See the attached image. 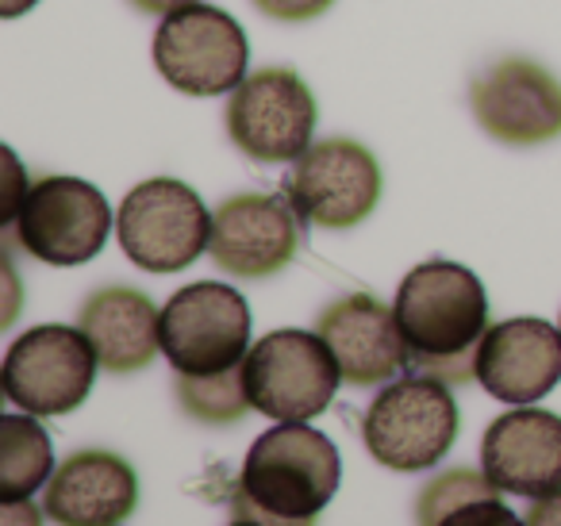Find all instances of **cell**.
Returning <instances> with one entry per match:
<instances>
[{"label": "cell", "instance_id": "obj_1", "mask_svg": "<svg viewBox=\"0 0 561 526\" xmlns=\"http://www.w3.org/2000/svg\"><path fill=\"white\" fill-rule=\"evenodd\" d=\"M397 323L412 350L408 369L443 385L477 380V346L489 331V296L473 270L458 262H423L397 288Z\"/></svg>", "mask_w": 561, "mask_h": 526}, {"label": "cell", "instance_id": "obj_2", "mask_svg": "<svg viewBox=\"0 0 561 526\" xmlns=\"http://www.w3.org/2000/svg\"><path fill=\"white\" fill-rule=\"evenodd\" d=\"M343 461L328 434L308 423H277L257 434L231 500L289 523H316L339 492Z\"/></svg>", "mask_w": 561, "mask_h": 526}, {"label": "cell", "instance_id": "obj_3", "mask_svg": "<svg viewBox=\"0 0 561 526\" xmlns=\"http://www.w3.org/2000/svg\"><path fill=\"white\" fill-rule=\"evenodd\" d=\"M458 403L450 385L435 377H400L389 380L374 396L362 438L377 465L392 472H423L450 454L458 438Z\"/></svg>", "mask_w": 561, "mask_h": 526}, {"label": "cell", "instance_id": "obj_4", "mask_svg": "<svg viewBox=\"0 0 561 526\" xmlns=\"http://www.w3.org/2000/svg\"><path fill=\"white\" fill-rule=\"evenodd\" d=\"M242 385L257 415L273 423H308L331 408L343 373L320 334L285 327L250 346Z\"/></svg>", "mask_w": 561, "mask_h": 526}, {"label": "cell", "instance_id": "obj_5", "mask_svg": "<svg viewBox=\"0 0 561 526\" xmlns=\"http://www.w3.org/2000/svg\"><path fill=\"white\" fill-rule=\"evenodd\" d=\"M119 250L147 273L188 270L211 242V211L178 178H150L116 211Z\"/></svg>", "mask_w": 561, "mask_h": 526}, {"label": "cell", "instance_id": "obj_6", "mask_svg": "<svg viewBox=\"0 0 561 526\" xmlns=\"http://www.w3.org/2000/svg\"><path fill=\"white\" fill-rule=\"evenodd\" d=\"M150 55L170 89L185 96H219L247 81L250 43L234 16L201 0L162 16Z\"/></svg>", "mask_w": 561, "mask_h": 526}, {"label": "cell", "instance_id": "obj_7", "mask_svg": "<svg viewBox=\"0 0 561 526\" xmlns=\"http://www.w3.org/2000/svg\"><path fill=\"white\" fill-rule=\"evenodd\" d=\"M96 357L81 327L43 323L24 331L4 354V396L27 415H70L93 392Z\"/></svg>", "mask_w": 561, "mask_h": 526}, {"label": "cell", "instance_id": "obj_8", "mask_svg": "<svg viewBox=\"0 0 561 526\" xmlns=\"http://www.w3.org/2000/svg\"><path fill=\"white\" fill-rule=\"evenodd\" d=\"M162 354L173 373H224L250 354V304L219 281H196L165 300Z\"/></svg>", "mask_w": 561, "mask_h": 526}, {"label": "cell", "instance_id": "obj_9", "mask_svg": "<svg viewBox=\"0 0 561 526\" xmlns=\"http://www.w3.org/2000/svg\"><path fill=\"white\" fill-rule=\"evenodd\" d=\"M112 231V208L96 185L81 178H39L32 181L12 235L35 262L73 270L93 262Z\"/></svg>", "mask_w": 561, "mask_h": 526}, {"label": "cell", "instance_id": "obj_10", "mask_svg": "<svg viewBox=\"0 0 561 526\" xmlns=\"http://www.w3.org/2000/svg\"><path fill=\"white\" fill-rule=\"evenodd\" d=\"M316 96L297 70L265 66L247 73L227 101V135L254 162H297L316 135Z\"/></svg>", "mask_w": 561, "mask_h": 526}, {"label": "cell", "instance_id": "obj_11", "mask_svg": "<svg viewBox=\"0 0 561 526\" xmlns=\"http://www.w3.org/2000/svg\"><path fill=\"white\" fill-rule=\"evenodd\" d=\"M285 196L300 224L323 227V231H351L366 224L381 201V165L354 139L312 142L293 162Z\"/></svg>", "mask_w": 561, "mask_h": 526}, {"label": "cell", "instance_id": "obj_12", "mask_svg": "<svg viewBox=\"0 0 561 526\" xmlns=\"http://www.w3.org/2000/svg\"><path fill=\"white\" fill-rule=\"evenodd\" d=\"M469 108L504 147H542L561 135V81L530 58H500L473 78Z\"/></svg>", "mask_w": 561, "mask_h": 526}, {"label": "cell", "instance_id": "obj_13", "mask_svg": "<svg viewBox=\"0 0 561 526\" xmlns=\"http://www.w3.org/2000/svg\"><path fill=\"white\" fill-rule=\"evenodd\" d=\"M300 216L289 196L242 193L231 196L211 216L208 254L231 277L262 281L280 273L297 258Z\"/></svg>", "mask_w": 561, "mask_h": 526}, {"label": "cell", "instance_id": "obj_14", "mask_svg": "<svg viewBox=\"0 0 561 526\" xmlns=\"http://www.w3.org/2000/svg\"><path fill=\"white\" fill-rule=\"evenodd\" d=\"M316 334L335 354L343 385L354 388L389 385L412 362V350H408L404 331L397 323V311L385 308L369 293H351L343 300L328 304L320 311V319H316Z\"/></svg>", "mask_w": 561, "mask_h": 526}, {"label": "cell", "instance_id": "obj_15", "mask_svg": "<svg viewBox=\"0 0 561 526\" xmlns=\"http://www.w3.org/2000/svg\"><path fill=\"white\" fill-rule=\"evenodd\" d=\"M477 380L492 400L515 408L550 396L561 380V327L535 316L492 323L477 346Z\"/></svg>", "mask_w": 561, "mask_h": 526}, {"label": "cell", "instance_id": "obj_16", "mask_svg": "<svg viewBox=\"0 0 561 526\" xmlns=\"http://www.w3.org/2000/svg\"><path fill=\"white\" fill-rule=\"evenodd\" d=\"M481 469L500 492L542 495L561 488V415L542 408H515L492 419L481 438Z\"/></svg>", "mask_w": 561, "mask_h": 526}, {"label": "cell", "instance_id": "obj_17", "mask_svg": "<svg viewBox=\"0 0 561 526\" xmlns=\"http://www.w3.org/2000/svg\"><path fill=\"white\" fill-rule=\"evenodd\" d=\"M139 507V477L112 449H78L55 469L43 511L58 526H124Z\"/></svg>", "mask_w": 561, "mask_h": 526}, {"label": "cell", "instance_id": "obj_18", "mask_svg": "<svg viewBox=\"0 0 561 526\" xmlns=\"http://www.w3.org/2000/svg\"><path fill=\"white\" fill-rule=\"evenodd\" d=\"M78 327L108 373H139L162 350V311L139 288L112 285L93 293L81 304Z\"/></svg>", "mask_w": 561, "mask_h": 526}, {"label": "cell", "instance_id": "obj_19", "mask_svg": "<svg viewBox=\"0 0 561 526\" xmlns=\"http://www.w3.org/2000/svg\"><path fill=\"white\" fill-rule=\"evenodd\" d=\"M55 477V449L50 434L39 426V415L0 419V503L32 500L35 488Z\"/></svg>", "mask_w": 561, "mask_h": 526}, {"label": "cell", "instance_id": "obj_20", "mask_svg": "<svg viewBox=\"0 0 561 526\" xmlns=\"http://www.w3.org/2000/svg\"><path fill=\"white\" fill-rule=\"evenodd\" d=\"M173 396H178L181 411L196 423L227 426L239 423L250 408L247 385H242V365L224 373H208V377H193V373H178L173 377Z\"/></svg>", "mask_w": 561, "mask_h": 526}, {"label": "cell", "instance_id": "obj_21", "mask_svg": "<svg viewBox=\"0 0 561 526\" xmlns=\"http://www.w3.org/2000/svg\"><path fill=\"white\" fill-rule=\"evenodd\" d=\"M500 488L484 477V469H446L438 477H431L423 484V492L415 495V523L420 526H438L446 515H454L458 507L473 500H496Z\"/></svg>", "mask_w": 561, "mask_h": 526}, {"label": "cell", "instance_id": "obj_22", "mask_svg": "<svg viewBox=\"0 0 561 526\" xmlns=\"http://www.w3.org/2000/svg\"><path fill=\"white\" fill-rule=\"evenodd\" d=\"M438 526H527L512 507H504V500H473L466 507H458L454 515H446Z\"/></svg>", "mask_w": 561, "mask_h": 526}, {"label": "cell", "instance_id": "obj_23", "mask_svg": "<svg viewBox=\"0 0 561 526\" xmlns=\"http://www.w3.org/2000/svg\"><path fill=\"white\" fill-rule=\"evenodd\" d=\"M331 4L335 0H254V9L277 24H308V20L323 16Z\"/></svg>", "mask_w": 561, "mask_h": 526}, {"label": "cell", "instance_id": "obj_24", "mask_svg": "<svg viewBox=\"0 0 561 526\" xmlns=\"http://www.w3.org/2000/svg\"><path fill=\"white\" fill-rule=\"evenodd\" d=\"M4 162H9V196H4V208H0V224L12 227L20 216V204H24V196L32 185H24V170H20V162H16L12 150H4Z\"/></svg>", "mask_w": 561, "mask_h": 526}, {"label": "cell", "instance_id": "obj_25", "mask_svg": "<svg viewBox=\"0 0 561 526\" xmlns=\"http://www.w3.org/2000/svg\"><path fill=\"white\" fill-rule=\"evenodd\" d=\"M43 515H47V511L35 507L32 500L0 503V526H43Z\"/></svg>", "mask_w": 561, "mask_h": 526}, {"label": "cell", "instance_id": "obj_26", "mask_svg": "<svg viewBox=\"0 0 561 526\" xmlns=\"http://www.w3.org/2000/svg\"><path fill=\"white\" fill-rule=\"evenodd\" d=\"M527 526H561V488L542 500L530 503L527 511Z\"/></svg>", "mask_w": 561, "mask_h": 526}, {"label": "cell", "instance_id": "obj_27", "mask_svg": "<svg viewBox=\"0 0 561 526\" xmlns=\"http://www.w3.org/2000/svg\"><path fill=\"white\" fill-rule=\"evenodd\" d=\"M135 9L147 12V16H170L178 9H188V4H201V0H131Z\"/></svg>", "mask_w": 561, "mask_h": 526}, {"label": "cell", "instance_id": "obj_28", "mask_svg": "<svg viewBox=\"0 0 561 526\" xmlns=\"http://www.w3.org/2000/svg\"><path fill=\"white\" fill-rule=\"evenodd\" d=\"M39 0H0V16L4 20H16V16H24V12H32Z\"/></svg>", "mask_w": 561, "mask_h": 526}, {"label": "cell", "instance_id": "obj_29", "mask_svg": "<svg viewBox=\"0 0 561 526\" xmlns=\"http://www.w3.org/2000/svg\"><path fill=\"white\" fill-rule=\"evenodd\" d=\"M231 526H257V523H242V518H234V523Z\"/></svg>", "mask_w": 561, "mask_h": 526}]
</instances>
